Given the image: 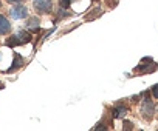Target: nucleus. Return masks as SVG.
<instances>
[{
  "mask_svg": "<svg viewBox=\"0 0 158 131\" xmlns=\"http://www.w3.org/2000/svg\"><path fill=\"white\" fill-rule=\"evenodd\" d=\"M34 8L42 14H48L53 10V2L51 0H34Z\"/></svg>",
  "mask_w": 158,
  "mask_h": 131,
  "instance_id": "1",
  "label": "nucleus"
},
{
  "mask_svg": "<svg viewBox=\"0 0 158 131\" xmlns=\"http://www.w3.org/2000/svg\"><path fill=\"white\" fill-rule=\"evenodd\" d=\"M10 14H11V17H14L16 20H17V19H25V17H28V10H27V6H23V5H16V6L11 8Z\"/></svg>",
  "mask_w": 158,
  "mask_h": 131,
  "instance_id": "2",
  "label": "nucleus"
},
{
  "mask_svg": "<svg viewBox=\"0 0 158 131\" xmlns=\"http://www.w3.org/2000/svg\"><path fill=\"white\" fill-rule=\"evenodd\" d=\"M11 31V25L5 16H0V34H8Z\"/></svg>",
  "mask_w": 158,
  "mask_h": 131,
  "instance_id": "3",
  "label": "nucleus"
},
{
  "mask_svg": "<svg viewBox=\"0 0 158 131\" xmlns=\"http://www.w3.org/2000/svg\"><path fill=\"white\" fill-rule=\"evenodd\" d=\"M127 111H129V110H127L126 106H123V105H119V106H116V108L113 110V113H112V116L118 119V117H123V116H126V114H127Z\"/></svg>",
  "mask_w": 158,
  "mask_h": 131,
  "instance_id": "4",
  "label": "nucleus"
},
{
  "mask_svg": "<svg viewBox=\"0 0 158 131\" xmlns=\"http://www.w3.org/2000/svg\"><path fill=\"white\" fill-rule=\"evenodd\" d=\"M22 65H23V59H22V57H20L19 54H16V56H14V62H13V65H11V68H10L8 71L11 73V71H14L16 68H20Z\"/></svg>",
  "mask_w": 158,
  "mask_h": 131,
  "instance_id": "5",
  "label": "nucleus"
},
{
  "mask_svg": "<svg viewBox=\"0 0 158 131\" xmlns=\"http://www.w3.org/2000/svg\"><path fill=\"white\" fill-rule=\"evenodd\" d=\"M27 26L31 29V31H39V19L37 17H33V19H30L28 20V23H27Z\"/></svg>",
  "mask_w": 158,
  "mask_h": 131,
  "instance_id": "6",
  "label": "nucleus"
},
{
  "mask_svg": "<svg viewBox=\"0 0 158 131\" xmlns=\"http://www.w3.org/2000/svg\"><path fill=\"white\" fill-rule=\"evenodd\" d=\"M143 113L146 114V116H150V114H153V105L150 103V100H146V103L143 105Z\"/></svg>",
  "mask_w": 158,
  "mask_h": 131,
  "instance_id": "7",
  "label": "nucleus"
},
{
  "mask_svg": "<svg viewBox=\"0 0 158 131\" xmlns=\"http://www.w3.org/2000/svg\"><path fill=\"white\" fill-rule=\"evenodd\" d=\"M17 37H19L20 43H27V42H31V36H30L28 33H25V31H20V33L17 34Z\"/></svg>",
  "mask_w": 158,
  "mask_h": 131,
  "instance_id": "8",
  "label": "nucleus"
},
{
  "mask_svg": "<svg viewBox=\"0 0 158 131\" xmlns=\"http://www.w3.org/2000/svg\"><path fill=\"white\" fill-rule=\"evenodd\" d=\"M17 43H20V40H19L17 34H16V36H11V37L6 40V45H8V46H11V48H13V46H16Z\"/></svg>",
  "mask_w": 158,
  "mask_h": 131,
  "instance_id": "9",
  "label": "nucleus"
},
{
  "mask_svg": "<svg viewBox=\"0 0 158 131\" xmlns=\"http://www.w3.org/2000/svg\"><path fill=\"white\" fill-rule=\"evenodd\" d=\"M71 2L73 0H59V3H60V8H64V10H67L70 5H71Z\"/></svg>",
  "mask_w": 158,
  "mask_h": 131,
  "instance_id": "10",
  "label": "nucleus"
},
{
  "mask_svg": "<svg viewBox=\"0 0 158 131\" xmlns=\"http://www.w3.org/2000/svg\"><path fill=\"white\" fill-rule=\"evenodd\" d=\"M101 13H102V11H101L99 8H96V10H95L93 13H90V14H89V19H95V16H99Z\"/></svg>",
  "mask_w": 158,
  "mask_h": 131,
  "instance_id": "11",
  "label": "nucleus"
},
{
  "mask_svg": "<svg viewBox=\"0 0 158 131\" xmlns=\"http://www.w3.org/2000/svg\"><path fill=\"white\" fill-rule=\"evenodd\" d=\"M57 16L62 19V17H68V16H70V13H67L64 8H60V10H59V13H57Z\"/></svg>",
  "mask_w": 158,
  "mask_h": 131,
  "instance_id": "12",
  "label": "nucleus"
},
{
  "mask_svg": "<svg viewBox=\"0 0 158 131\" xmlns=\"http://www.w3.org/2000/svg\"><path fill=\"white\" fill-rule=\"evenodd\" d=\"M123 126H124V129H133V123H132V122H129V120H124Z\"/></svg>",
  "mask_w": 158,
  "mask_h": 131,
  "instance_id": "13",
  "label": "nucleus"
},
{
  "mask_svg": "<svg viewBox=\"0 0 158 131\" xmlns=\"http://www.w3.org/2000/svg\"><path fill=\"white\" fill-rule=\"evenodd\" d=\"M150 93H152V96H153L155 99H158V85H155V87L150 90Z\"/></svg>",
  "mask_w": 158,
  "mask_h": 131,
  "instance_id": "14",
  "label": "nucleus"
},
{
  "mask_svg": "<svg viewBox=\"0 0 158 131\" xmlns=\"http://www.w3.org/2000/svg\"><path fill=\"white\" fill-rule=\"evenodd\" d=\"M93 129H95V131H99V129H107V128H106V123H104V125H102V123H99V125H96Z\"/></svg>",
  "mask_w": 158,
  "mask_h": 131,
  "instance_id": "15",
  "label": "nucleus"
},
{
  "mask_svg": "<svg viewBox=\"0 0 158 131\" xmlns=\"http://www.w3.org/2000/svg\"><path fill=\"white\" fill-rule=\"evenodd\" d=\"M11 3H19V2H23V0H10Z\"/></svg>",
  "mask_w": 158,
  "mask_h": 131,
  "instance_id": "16",
  "label": "nucleus"
},
{
  "mask_svg": "<svg viewBox=\"0 0 158 131\" xmlns=\"http://www.w3.org/2000/svg\"><path fill=\"white\" fill-rule=\"evenodd\" d=\"M92 2H93V3H96V2H99V0H92Z\"/></svg>",
  "mask_w": 158,
  "mask_h": 131,
  "instance_id": "17",
  "label": "nucleus"
},
{
  "mask_svg": "<svg viewBox=\"0 0 158 131\" xmlns=\"http://www.w3.org/2000/svg\"><path fill=\"white\" fill-rule=\"evenodd\" d=\"M73 2H74V0H73Z\"/></svg>",
  "mask_w": 158,
  "mask_h": 131,
  "instance_id": "18",
  "label": "nucleus"
}]
</instances>
